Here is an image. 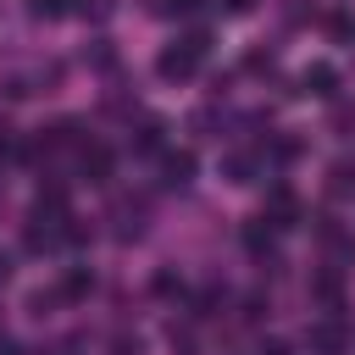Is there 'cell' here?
Returning <instances> with one entry per match:
<instances>
[{
    "label": "cell",
    "instance_id": "6da1fadb",
    "mask_svg": "<svg viewBox=\"0 0 355 355\" xmlns=\"http://www.w3.org/2000/svg\"><path fill=\"white\" fill-rule=\"evenodd\" d=\"M205 50H211V33H205V28H189L183 39H172V44L155 55V72H161L166 83H183V78H194V72L205 67Z\"/></svg>",
    "mask_w": 355,
    "mask_h": 355
},
{
    "label": "cell",
    "instance_id": "7a4b0ae2",
    "mask_svg": "<svg viewBox=\"0 0 355 355\" xmlns=\"http://www.w3.org/2000/svg\"><path fill=\"white\" fill-rule=\"evenodd\" d=\"M305 344H311V355H349V349H355V338H349V327H344L338 316H322V322H311Z\"/></svg>",
    "mask_w": 355,
    "mask_h": 355
},
{
    "label": "cell",
    "instance_id": "3957f363",
    "mask_svg": "<svg viewBox=\"0 0 355 355\" xmlns=\"http://www.w3.org/2000/svg\"><path fill=\"white\" fill-rule=\"evenodd\" d=\"M261 216H266L277 233H283V227H300V194H294L288 183H272V189H266V211H261Z\"/></svg>",
    "mask_w": 355,
    "mask_h": 355
},
{
    "label": "cell",
    "instance_id": "277c9868",
    "mask_svg": "<svg viewBox=\"0 0 355 355\" xmlns=\"http://www.w3.org/2000/svg\"><path fill=\"white\" fill-rule=\"evenodd\" d=\"M111 166H116V161H111V150H105L100 139H83V144H78V172H83L89 183H111Z\"/></svg>",
    "mask_w": 355,
    "mask_h": 355
},
{
    "label": "cell",
    "instance_id": "5b68a950",
    "mask_svg": "<svg viewBox=\"0 0 355 355\" xmlns=\"http://www.w3.org/2000/svg\"><path fill=\"white\" fill-rule=\"evenodd\" d=\"M311 294L327 305V316H338V311H344V266H327V272H316V277H311Z\"/></svg>",
    "mask_w": 355,
    "mask_h": 355
},
{
    "label": "cell",
    "instance_id": "8992f818",
    "mask_svg": "<svg viewBox=\"0 0 355 355\" xmlns=\"http://www.w3.org/2000/svg\"><path fill=\"white\" fill-rule=\"evenodd\" d=\"M300 89H305V94H316V100H333V94H338V67L311 61V67L300 72Z\"/></svg>",
    "mask_w": 355,
    "mask_h": 355
},
{
    "label": "cell",
    "instance_id": "52a82bcc",
    "mask_svg": "<svg viewBox=\"0 0 355 355\" xmlns=\"http://www.w3.org/2000/svg\"><path fill=\"white\" fill-rule=\"evenodd\" d=\"M222 178L227 183H255L261 178V155L255 150H227L222 155Z\"/></svg>",
    "mask_w": 355,
    "mask_h": 355
},
{
    "label": "cell",
    "instance_id": "ba28073f",
    "mask_svg": "<svg viewBox=\"0 0 355 355\" xmlns=\"http://www.w3.org/2000/svg\"><path fill=\"white\" fill-rule=\"evenodd\" d=\"M194 178V155L189 150H161V183L166 189H183Z\"/></svg>",
    "mask_w": 355,
    "mask_h": 355
},
{
    "label": "cell",
    "instance_id": "9c48e42d",
    "mask_svg": "<svg viewBox=\"0 0 355 355\" xmlns=\"http://www.w3.org/2000/svg\"><path fill=\"white\" fill-rule=\"evenodd\" d=\"M272 244H277V227H272L266 216H255V222H244V250H250L255 261H266V255H272Z\"/></svg>",
    "mask_w": 355,
    "mask_h": 355
},
{
    "label": "cell",
    "instance_id": "30bf717a",
    "mask_svg": "<svg viewBox=\"0 0 355 355\" xmlns=\"http://www.w3.org/2000/svg\"><path fill=\"white\" fill-rule=\"evenodd\" d=\"M128 144H133V155H155V150L166 144V122H161V116H144V122H139V133H133Z\"/></svg>",
    "mask_w": 355,
    "mask_h": 355
},
{
    "label": "cell",
    "instance_id": "8fae6325",
    "mask_svg": "<svg viewBox=\"0 0 355 355\" xmlns=\"http://www.w3.org/2000/svg\"><path fill=\"white\" fill-rule=\"evenodd\" d=\"M327 194H333V200H355V161H349V155H338V161L327 166Z\"/></svg>",
    "mask_w": 355,
    "mask_h": 355
},
{
    "label": "cell",
    "instance_id": "7c38bea8",
    "mask_svg": "<svg viewBox=\"0 0 355 355\" xmlns=\"http://www.w3.org/2000/svg\"><path fill=\"white\" fill-rule=\"evenodd\" d=\"M55 294H61V300H89V294H94V272H89V266H72V272H61Z\"/></svg>",
    "mask_w": 355,
    "mask_h": 355
},
{
    "label": "cell",
    "instance_id": "4fadbf2b",
    "mask_svg": "<svg viewBox=\"0 0 355 355\" xmlns=\"http://www.w3.org/2000/svg\"><path fill=\"white\" fill-rule=\"evenodd\" d=\"M300 150H305V144H300L294 133H277V139H266V161H272V166H294V161H300Z\"/></svg>",
    "mask_w": 355,
    "mask_h": 355
},
{
    "label": "cell",
    "instance_id": "5bb4252c",
    "mask_svg": "<svg viewBox=\"0 0 355 355\" xmlns=\"http://www.w3.org/2000/svg\"><path fill=\"white\" fill-rule=\"evenodd\" d=\"M28 11H33V17H44V22H55V17H67V11H72V0H28Z\"/></svg>",
    "mask_w": 355,
    "mask_h": 355
},
{
    "label": "cell",
    "instance_id": "9a60e30c",
    "mask_svg": "<svg viewBox=\"0 0 355 355\" xmlns=\"http://www.w3.org/2000/svg\"><path fill=\"white\" fill-rule=\"evenodd\" d=\"M161 300H183V277H172V272H155V283H150Z\"/></svg>",
    "mask_w": 355,
    "mask_h": 355
},
{
    "label": "cell",
    "instance_id": "2e32d148",
    "mask_svg": "<svg viewBox=\"0 0 355 355\" xmlns=\"http://www.w3.org/2000/svg\"><path fill=\"white\" fill-rule=\"evenodd\" d=\"M327 33L349 44V39H355V17H349V11H333V17H327Z\"/></svg>",
    "mask_w": 355,
    "mask_h": 355
},
{
    "label": "cell",
    "instance_id": "e0dca14e",
    "mask_svg": "<svg viewBox=\"0 0 355 355\" xmlns=\"http://www.w3.org/2000/svg\"><path fill=\"white\" fill-rule=\"evenodd\" d=\"M150 11H161V17H194V11H200V0H155Z\"/></svg>",
    "mask_w": 355,
    "mask_h": 355
},
{
    "label": "cell",
    "instance_id": "ac0fdd59",
    "mask_svg": "<svg viewBox=\"0 0 355 355\" xmlns=\"http://www.w3.org/2000/svg\"><path fill=\"white\" fill-rule=\"evenodd\" d=\"M244 67H250V72H272L277 61H272V50H250V55H244Z\"/></svg>",
    "mask_w": 355,
    "mask_h": 355
},
{
    "label": "cell",
    "instance_id": "d6986e66",
    "mask_svg": "<svg viewBox=\"0 0 355 355\" xmlns=\"http://www.w3.org/2000/svg\"><path fill=\"white\" fill-rule=\"evenodd\" d=\"M17 150H22V144H17V139H11V128H0V161H11V155H17Z\"/></svg>",
    "mask_w": 355,
    "mask_h": 355
},
{
    "label": "cell",
    "instance_id": "ffe728a7",
    "mask_svg": "<svg viewBox=\"0 0 355 355\" xmlns=\"http://www.w3.org/2000/svg\"><path fill=\"white\" fill-rule=\"evenodd\" d=\"M222 11H227V17H250V11H255V0H222Z\"/></svg>",
    "mask_w": 355,
    "mask_h": 355
},
{
    "label": "cell",
    "instance_id": "44dd1931",
    "mask_svg": "<svg viewBox=\"0 0 355 355\" xmlns=\"http://www.w3.org/2000/svg\"><path fill=\"white\" fill-rule=\"evenodd\" d=\"M261 305H266V300H261V294H250V300H244V322H261Z\"/></svg>",
    "mask_w": 355,
    "mask_h": 355
},
{
    "label": "cell",
    "instance_id": "7402d4cb",
    "mask_svg": "<svg viewBox=\"0 0 355 355\" xmlns=\"http://www.w3.org/2000/svg\"><path fill=\"white\" fill-rule=\"evenodd\" d=\"M261 355H294V349H288L283 338H266V344H261Z\"/></svg>",
    "mask_w": 355,
    "mask_h": 355
},
{
    "label": "cell",
    "instance_id": "603a6c76",
    "mask_svg": "<svg viewBox=\"0 0 355 355\" xmlns=\"http://www.w3.org/2000/svg\"><path fill=\"white\" fill-rule=\"evenodd\" d=\"M6 277H11V255L0 250V283H6Z\"/></svg>",
    "mask_w": 355,
    "mask_h": 355
},
{
    "label": "cell",
    "instance_id": "cb8c5ba5",
    "mask_svg": "<svg viewBox=\"0 0 355 355\" xmlns=\"http://www.w3.org/2000/svg\"><path fill=\"white\" fill-rule=\"evenodd\" d=\"M0 355H17V344H11V338H0Z\"/></svg>",
    "mask_w": 355,
    "mask_h": 355
}]
</instances>
